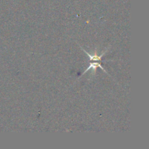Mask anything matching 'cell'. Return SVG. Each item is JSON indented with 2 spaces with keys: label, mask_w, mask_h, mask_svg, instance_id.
Masks as SVG:
<instances>
[{
  "label": "cell",
  "mask_w": 149,
  "mask_h": 149,
  "mask_svg": "<svg viewBox=\"0 0 149 149\" xmlns=\"http://www.w3.org/2000/svg\"><path fill=\"white\" fill-rule=\"evenodd\" d=\"M97 68H101V69L103 70V71H104L105 72H106V74H107V72H106V70H105L104 68H103V67L102 66V65H100V64L98 62H91V63H90V65H89V66H88V68H87V69L84 70V71L82 73V74H81V75H83V74H85L86 72H87V71H88L89 70H92V71H93V74H95L96 70H97Z\"/></svg>",
  "instance_id": "2"
},
{
  "label": "cell",
  "mask_w": 149,
  "mask_h": 149,
  "mask_svg": "<svg viewBox=\"0 0 149 149\" xmlns=\"http://www.w3.org/2000/svg\"><path fill=\"white\" fill-rule=\"evenodd\" d=\"M81 48L82 49V50L84 51L86 54H87V56H88L89 58H90V61H101V59H102V58H103V56L106 53V52L108 51V50H105L104 52H102L100 55H98L97 53V50H95L94 53L93 54H90V53H89V52H87L85 49H83L82 47H81Z\"/></svg>",
  "instance_id": "1"
}]
</instances>
